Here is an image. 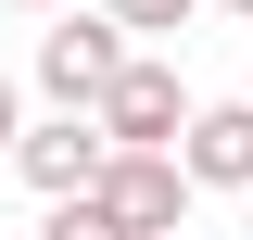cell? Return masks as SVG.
<instances>
[{"mask_svg": "<svg viewBox=\"0 0 253 240\" xmlns=\"http://www.w3.org/2000/svg\"><path fill=\"white\" fill-rule=\"evenodd\" d=\"M89 114H101V139H114V152H177V126L203 114V101L177 89V63H165V51H126V76L89 101Z\"/></svg>", "mask_w": 253, "mask_h": 240, "instance_id": "cell-1", "label": "cell"}, {"mask_svg": "<svg viewBox=\"0 0 253 240\" xmlns=\"http://www.w3.org/2000/svg\"><path fill=\"white\" fill-rule=\"evenodd\" d=\"M114 76H126V26H114V13H63V26H38V89H51L63 114H89Z\"/></svg>", "mask_w": 253, "mask_h": 240, "instance_id": "cell-2", "label": "cell"}, {"mask_svg": "<svg viewBox=\"0 0 253 240\" xmlns=\"http://www.w3.org/2000/svg\"><path fill=\"white\" fill-rule=\"evenodd\" d=\"M101 202L126 215V240H177L190 228V164L177 152H114L101 164Z\"/></svg>", "mask_w": 253, "mask_h": 240, "instance_id": "cell-3", "label": "cell"}, {"mask_svg": "<svg viewBox=\"0 0 253 240\" xmlns=\"http://www.w3.org/2000/svg\"><path fill=\"white\" fill-rule=\"evenodd\" d=\"M13 164H26L38 202H63V190H101L114 139H101V114H63V126H26V139H13Z\"/></svg>", "mask_w": 253, "mask_h": 240, "instance_id": "cell-4", "label": "cell"}, {"mask_svg": "<svg viewBox=\"0 0 253 240\" xmlns=\"http://www.w3.org/2000/svg\"><path fill=\"white\" fill-rule=\"evenodd\" d=\"M177 164H190V190H253V101H203L177 126Z\"/></svg>", "mask_w": 253, "mask_h": 240, "instance_id": "cell-5", "label": "cell"}, {"mask_svg": "<svg viewBox=\"0 0 253 240\" xmlns=\"http://www.w3.org/2000/svg\"><path fill=\"white\" fill-rule=\"evenodd\" d=\"M38 240H126V215L101 202V190H63V202H51V228H38Z\"/></svg>", "mask_w": 253, "mask_h": 240, "instance_id": "cell-6", "label": "cell"}, {"mask_svg": "<svg viewBox=\"0 0 253 240\" xmlns=\"http://www.w3.org/2000/svg\"><path fill=\"white\" fill-rule=\"evenodd\" d=\"M101 13H114V26H126V38H177V26H190V13H203V0H101Z\"/></svg>", "mask_w": 253, "mask_h": 240, "instance_id": "cell-7", "label": "cell"}, {"mask_svg": "<svg viewBox=\"0 0 253 240\" xmlns=\"http://www.w3.org/2000/svg\"><path fill=\"white\" fill-rule=\"evenodd\" d=\"M13 139H26V101H13V76H0V152H13Z\"/></svg>", "mask_w": 253, "mask_h": 240, "instance_id": "cell-8", "label": "cell"}, {"mask_svg": "<svg viewBox=\"0 0 253 240\" xmlns=\"http://www.w3.org/2000/svg\"><path fill=\"white\" fill-rule=\"evenodd\" d=\"M215 13H241V26H253V0H215Z\"/></svg>", "mask_w": 253, "mask_h": 240, "instance_id": "cell-9", "label": "cell"}, {"mask_svg": "<svg viewBox=\"0 0 253 240\" xmlns=\"http://www.w3.org/2000/svg\"><path fill=\"white\" fill-rule=\"evenodd\" d=\"M26 13H63V0H26Z\"/></svg>", "mask_w": 253, "mask_h": 240, "instance_id": "cell-10", "label": "cell"}]
</instances>
